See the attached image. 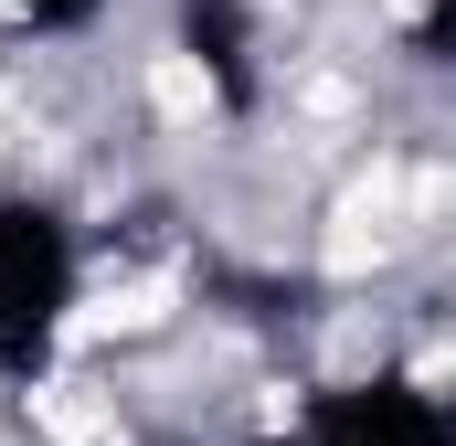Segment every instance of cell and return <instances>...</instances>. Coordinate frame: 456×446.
Instances as JSON below:
<instances>
[{"instance_id": "6da1fadb", "label": "cell", "mask_w": 456, "mask_h": 446, "mask_svg": "<svg viewBox=\"0 0 456 446\" xmlns=\"http://www.w3.org/2000/svg\"><path fill=\"white\" fill-rule=\"evenodd\" d=\"M75 298V234L43 202H0V340H43Z\"/></svg>"}, {"instance_id": "7a4b0ae2", "label": "cell", "mask_w": 456, "mask_h": 446, "mask_svg": "<svg viewBox=\"0 0 456 446\" xmlns=\"http://www.w3.org/2000/svg\"><path fill=\"white\" fill-rule=\"evenodd\" d=\"M308 446H456V415L414 383H350L308 415Z\"/></svg>"}, {"instance_id": "3957f363", "label": "cell", "mask_w": 456, "mask_h": 446, "mask_svg": "<svg viewBox=\"0 0 456 446\" xmlns=\"http://www.w3.org/2000/svg\"><path fill=\"white\" fill-rule=\"evenodd\" d=\"M181 54L224 96H244V0H181Z\"/></svg>"}, {"instance_id": "277c9868", "label": "cell", "mask_w": 456, "mask_h": 446, "mask_svg": "<svg viewBox=\"0 0 456 446\" xmlns=\"http://www.w3.org/2000/svg\"><path fill=\"white\" fill-rule=\"evenodd\" d=\"M32 32H75V21H96V0H11Z\"/></svg>"}, {"instance_id": "5b68a950", "label": "cell", "mask_w": 456, "mask_h": 446, "mask_svg": "<svg viewBox=\"0 0 456 446\" xmlns=\"http://www.w3.org/2000/svg\"><path fill=\"white\" fill-rule=\"evenodd\" d=\"M414 54H425V64H456V0H436V11H425V32H414Z\"/></svg>"}]
</instances>
